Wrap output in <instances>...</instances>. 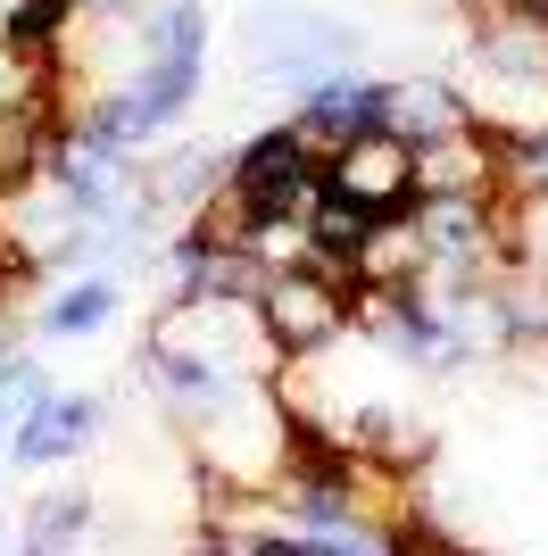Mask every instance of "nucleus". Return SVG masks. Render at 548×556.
<instances>
[{"label": "nucleus", "instance_id": "nucleus-7", "mask_svg": "<svg viewBox=\"0 0 548 556\" xmlns=\"http://www.w3.org/2000/svg\"><path fill=\"white\" fill-rule=\"evenodd\" d=\"M499 134L490 125H457V134L415 150V200H499Z\"/></svg>", "mask_w": 548, "mask_h": 556}, {"label": "nucleus", "instance_id": "nucleus-21", "mask_svg": "<svg viewBox=\"0 0 548 556\" xmlns=\"http://www.w3.org/2000/svg\"><path fill=\"white\" fill-rule=\"evenodd\" d=\"M17 9H25V0H0V34H9V25H17Z\"/></svg>", "mask_w": 548, "mask_h": 556}, {"label": "nucleus", "instance_id": "nucleus-17", "mask_svg": "<svg viewBox=\"0 0 548 556\" xmlns=\"http://www.w3.org/2000/svg\"><path fill=\"white\" fill-rule=\"evenodd\" d=\"M499 200H548V125L540 134H499Z\"/></svg>", "mask_w": 548, "mask_h": 556}, {"label": "nucleus", "instance_id": "nucleus-11", "mask_svg": "<svg viewBox=\"0 0 548 556\" xmlns=\"http://www.w3.org/2000/svg\"><path fill=\"white\" fill-rule=\"evenodd\" d=\"M116 275H67L59 291L34 300V341H91V332L116 316Z\"/></svg>", "mask_w": 548, "mask_h": 556}, {"label": "nucleus", "instance_id": "nucleus-15", "mask_svg": "<svg viewBox=\"0 0 548 556\" xmlns=\"http://www.w3.org/2000/svg\"><path fill=\"white\" fill-rule=\"evenodd\" d=\"M499 257L507 275L548 282V200H499Z\"/></svg>", "mask_w": 548, "mask_h": 556}, {"label": "nucleus", "instance_id": "nucleus-13", "mask_svg": "<svg viewBox=\"0 0 548 556\" xmlns=\"http://www.w3.org/2000/svg\"><path fill=\"white\" fill-rule=\"evenodd\" d=\"M59 141H67V116H0V200L42 184L59 166Z\"/></svg>", "mask_w": 548, "mask_h": 556}, {"label": "nucleus", "instance_id": "nucleus-8", "mask_svg": "<svg viewBox=\"0 0 548 556\" xmlns=\"http://www.w3.org/2000/svg\"><path fill=\"white\" fill-rule=\"evenodd\" d=\"M341 441H349V457H365V465H383V473H399V482H415L424 465H433V424L424 416H408V407H383V399H358L341 416Z\"/></svg>", "mask_w": 548, "mask_h": 556}, {"label": "nucleus", "instance_id": "nucleus-16", "mask_svg": "<svg viewBox=\"0 0 548 556\" xmlns=\"http://www.w3.org/2000/svg\"><path fill=\"white\" fill-rule=\"evenodd\" d=\"M383 225V216H365L358 200H341V191H316V208H308V250H333V257H358L365 232Z\"/></svg>", "mask_w": 548, "mask_h": 556}, {"label": "nucleus", "instance_id": "nucleus-6", "mask_svg": "<svg viewBox=\"0 0 548 556\" xmlns=\"http://www.w3.org/2000/svg\"><path fill=\"white\" fill-rule=\"evenodd\" d=\"M383 125V75H324V84H308V92L291 100V134L316 150V159H333L341 141L374 134Z\"/></svg>", "mask_w": 548, "mask_h": 556}, {"label": "nucleus", "instance_id": "nucleus-20", "mask_svg": "<svg viewBox=\"0 0 548 556\" xmlns=\"http://www.w3.org/2000/svg\"><path fill=\"white\" fill-rule=\"evenodd\" d=\"M440 9H457V17H482V9H490V0H440Z\"/></svg>", "mask_w": 548, "mask_h": 556}, {"label": "nucleus", "instance_id": "nucleus-24", "mask_svg": "<svg viewBox=\"0 0 548 556\" xmlns=\"http://www.w3.org/2000/svg\"><path fill=\"white\" fill-rule=\"evenodd\" d=\"M540 17H548V9H540Z\"/></svg>", "mask_w": 548, "mask_h": 556}, {"label": "nucleus", "instance_id": "nucleus-4", "mask_svg": "<svg viewBox=\"0 0 548 556\" xmlns=\"http://www.w3.org/2000/svg\"><path fill=\"white\" fill-rule=\"evenodd\" d=\"M324 191H341V200H358L365 216H408L415 208V141L399 134H358L341 141L333 159H324Z\"/></svg>", "mask_w": 548, "mask_h": 556}, {"label": "nucleus", "instance_id": "nucleus-5", "mask_svg": "<svg viewBox=\"0 0 548 556\" xmlns=\"http://www.w3.org/2000/svg\"><path fill=\"white\" fill-rule=\"evenodd\" d=\"M100 416H109L100 391H42L34 407H17V424H9V465L42 473V465L84 457L91 432H100Z\"/></svg>", "mask_w": 548, "mask_h": 556}, {"label": "nucleus", "instance_id": "nucleus-22", "mask_svg": "<svg viewBox=\"0 0 548 556\" xmlns=\"http://www.w3.org/2000/svg\"><path fill=\"white\" fill-rule=\"evenodd\" d=\"M9 266H17V257H9V241H0V275H9Z\"/></svg>", "mask_w": 548, "mask_h": 556}, {"label": "nucleus", "instance_id": "nucleus-18", "mask_svg": "<svg viewBox=\"0 0 548 556\" xmlns=\"http://www.w3.org/2000/svg\"><path fill=\"white\" fill-rule=\"evenodd\" d=\"M75 25H84V9H75V0H25L9 34H17V42H34V50H67Z\"/></svg>", "mask_w": 548, "mask_h": 556}, {"label": "nucleus", "instance_id": "nucleus-12", "mask_svg": "<svg viewBox=\"0 0 548 556\" xmlns=\"http://www.w3.org/2000/svg\"><path fill=\"white\" fill-rule=\"evenodd\" d=\"M424 275H433V250H424L415 216H383V225L365 232V250H358L365 291H424Z\"/></svg>", "mask_w": 548, "mask_h": 556}, {"label": "nucleus", "instance_id": "nucleus-14", "mask_svg": "<svg viewBox=\"0 0 548 556\" xmlns=\"http://www.w3.org/2000/svg\"><path fill=\"white\" fill-rule=\"evenodd\" d=\"M91 515H100L91 490H42L17 523V556H75L84 532H91Z\"/></svg>", "mask_w": 548, "mask_h": 556}, {"label": "nucleus", "instance_id": "nucleus-1", "mask_svg": "<svg viewBox=\"0 0 548 556\" xmlns=\"http://www.w3.org/2000/svg\"><path fill=\"white\" fill-rule=\"evenodd\" d=\"M349 300H358V291H333L316 266H283V275L258 282L250 316H258V332H266L274 366H308V357L349 341Z\"/></svg>", "mask_w": 548, "mask_h": 556}, {"label": "nucleus", "instance_id": "nucleus-2", "mask_svg": "<svg viewBox=\"0 0 548 556\" xmlns=\"http://www.w3.org/2000/svg\"><path fill=\"white\" fill-rule=\"evenodd\" d=\"M141 349L208 357V366L233 374V382H266L274 374V349H266V332H258V316L233 307V300H166L159 316H150V332H141Z\"/></svg>", "mask_w": 548, "mask_h": 556}, {"label": "nucleus", "instance_id": "nucleus-23", "mask_svg": "<svg viewBox=\"0 0 548 556\" xmlns=\"http://www.w3.org/2000/svg\"><path fill=\"white\" fill-rule=\"evenodd\" d=\"M0 556H9V515H0Z\"/></svg>", "mask_w": 548, "mask_h": 556}, {"label": "nucleus", "instance_id": "nucleus-9", "mask_svg": "<svg viewBox=\"0 0 548 556\" xmlns=\"http://www.w3.org/2000/svg\"><path fill=\"white\" fill-rule=\"evenodd\" d=\"M457 125H474V109H465V84L457 75H390L383 84V134H399V141H440V134H457Z\"/></svg>", "mask_w": 548, "mask_h": 556}, {"label": "nucleus", "instance_id": "nucleus-19", "mask_svg": "<svg viewBox=\"0 0 548 556\" xmlns=\"http://www.w3.org/2000/svg\"><path fill=\"white\" fill-rule=\"evenodd\" d=\"M75 9H84V17H109V25H141L159 0H75Z\"/></svg>", "mask_w": 548, "mask_h": 556}, {"label": "nucleus", "instance_id": "nucleus-10", "mask_svg": "<svg viewBox=\"0 0 548 556\" xmlns=\"http://www.w3.org/2000/svg\"><path fill=\"white\" fill-rule=\"evenodd\" d=\"M0 116H75L59 50H34L17 34H0Z\"/></svg>", "mask_w": 548, "mask_h": 556}, {"label": "nucleus", "instance_id": "nucleus-3", "mask_svg": "<svg viewBox=\"0 0 548 556\" xmlns=\"http://www.w3.org/2000/svg\"><path fill=\"white\" fill-rule=\"evenodd\" d=\"M225 175L250 191L258 216H308L316 191H324V159L291 134V116H283V125H258V134L225 159Z\"/></svg>", "mask_w": 548, "mask_h": 556}]
</instances>
